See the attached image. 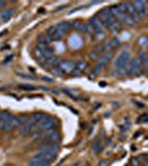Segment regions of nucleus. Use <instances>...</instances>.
<instances>
[{"mask_svg": "<svg viewBox=\"0 0 148 166\" xmlns=\"http://www.w3.org/2000/svg\"><path fill=\"white\" fill-rule=\"evenodd\" d=\"M59 66L62 71V73H72L74 66H75V63L71 60H63V61H60Z\"/></svg>", "mask_w": 148, "mask_h": 166, "instance_id": "5", "label": "nucleus"}, {"mask_svg": "<svg viewBox=\"0 0 148 166\" xmlns=\"http://www.w3.org/2000/svg\"><path fill=\"white\" fill-rule=\"evenodd\" d=\"M83 23L84 22L80 21V20H73V21H71L70 22V26H71V28H73L74 30L81 31V28H82Z\"/></svg>", "mask_w": 148, "mask_h": 166, "instance_id": "16", "label": "nucleus"}, {"mask_svg": "<svg viewBox=\"0 0 148 166\" xmlns=\"http://www.w3.org/2000/svg\"><path fill=\"white\" fill-rule=\"evenodd\" d=\"M138 43H139L140 46H146V44L148 43L147 37H145V35H141V37L138 39Z\"/></svg>", "mask_w": 148, "mask_h": 166, "instance_id": "21", "label": "nucleus"}, {"mask_svg": "<svg viewBox=\"0 0 148 166\" xmlns=\"http://www.w3.org/2000/svg\"><path fill=\"white\" fill-rule=\"evenodd\" d=\"M6 4H7V2H6V1H0V6H6Z\"/></svg>", "mask_w": 148, "mask_h": 166, "instance_id": "29", "label": "nucleus"}, {"mask_svg": "<svg viewBox=\"0 0 148 166\" xmlns=\"http://www.w3.org/2000/svg\"><path fill=\"white\" fill-rule=\"evenodd\" d=\"M55 31H56V27H55V26H52V27H49L47 29V32H45V35H49V37L51 38V37H52V35L55 33Z\"/></svg>", "mask_w": 148, "mask_h": 166, "instance_id": "19", "label": "nucleus"}, {"mask_svg": "<svg viewBox=\"0 0 148 166\" xmlns=\"http://www.w3.org/2000/svg\"><path fill=\"white\" fill-rule=\"evenodd\" d=\"M103 68H104V66H102L101 63H98V62H97V63H96V66H94V69H93V73H92V74H91V75H90L91 79H92V77H94V75H96V74H97V73H100V72H101V71H102V69H103Z\"/></svg>", "mask_w": 148, "mask_h": 166, "instance_id": "18", "label": "nucleus"}, {"mask_svg": "<svg viewBox=\"0 0 148 166\" xmlns=\"http://www.w3.org/2000/svg\"><path fill=\"white\" fill-rule=\"evenodd\" d=\"M63 92L66 93L69 97H76V91H74V90H71V89H63Z\"/></svg>", "mask_w": 148, "mask_h": 166, "instance_id": "20", "label": "nucleus"}, {"mask_svg": "<svg viewBox=\"0 0 148 166\" xmlns=\"http://www.w3.org/2000/svg\"><path fill=\"white\" fill-rule=\"evenodd\" d=\"M56 128V120L54 117H52L50 115H43V117L39 122H37L33 132L37 131H43V130H50V128ZM32 132V133H33Z\"/></svg>", "mask_w": 148, "mask_h": 166, "instance_id": "2", "label": "nucleus"}, {"mask_svg": "<svg viewBox=\"0 0 148 166\" xmlns=\"http://www.w3.org/2000/svg\"><path fill=\"white\" fill-rule=\"evenodd\" d=\"M146 72H147V75H148V70H147V71H146Z\"/></svg>", "mask_w": 148, "mask_h": 166, "instance_id": "32", "label": "nucleus"}, {"mask_svg": "<svg viewBox=\"0 0 148 166\" xmlns=\"http://www.w3.org/2000/svg\"><path fill=\"white\" fill-rule=\"evenodd\" d=\"M112 15L111 13V10H109V8H104L103 10H101V11L98 12V18H100V20H101L102 22H105L106 20L108 19V17Z\"/></svg>", "mask_w": 148, "mask_h": 166, "instance_id": "12", "label": "nucleus"}, {"mask_svg": "<svg viewBox=\"0 0 148 166\" xmlns=\"http://www.w3.org/2000/svg\"><path fill=\"white\" fill-rule=\"evenodd\" d=\"M98 106H100V103H95V105H94V108H98Z\"/></svg>", "mask_w": 148, "mask_h": 166, "instance_id": "30", "label": "nucleus"}, {"mask_svg": "<svg viewBox=\"0 0 148 166\" xmlns=\"http://www.w3.org/2000/svg\"><path fill=\"white\" fill-rule=\"evenodd\" d=\"M12 59H13V54H10L9 57H7V58H6V61H4V63H8V62H10Z\"/></svg>", "mask_w": 148, "mask_h": 166, "instance_id": "26", "label": "nucleus"}, {"mask_svg": "<svg viewBox=\"0 0 148 166\" xmlns=\"http://www.w3.org/2000/svg\"><path fill=\"white\" fill-rule=\"evenodd\" d=\"M90 57H91V59H92V60H98V54L96 53L95 51H93V52L90 54Z\"/></svg>", "mask_w": 148, "mask_h": 166, "instance_id": "25", "label": "nucleus"}, {"mask_svg": "<svg viewBox=\"0 0 148 166\" xmlns=\"http://www.w3.org/2000/svg\"><path fill=\"white\" fill-rule=\"evenodd\" d=\"M92 150H93V152L95 153V154H97L98 152L102 150L101 147V139H100V137H95V139H93V143H92Z\"/></svg>", "mask_w": 148, "mask_h": 166, "instance_id": "15", "label": "nucleus"}, {"mask_svg": "<svg viewBox=\"0 0 148 166\" xmlns=\"http://www.w3.org/2000/svg\"><path fill=\"white\" fill-rule=\"evenodd\" d=\"M146 4H148V1H147V2H146Z\"/></svg>", "mask_w": 148, "mask_h": 166, "instance_id": "33", "label": "nucleus"}, {"mask_svg": "<svg viewBox=\"0 0 148 166\" xmlns=\"http://www.w3.org/2000/svg\"><path fill=\"white\" fill-rule=\"evenodd\" d=\"M64 8H66L65 6H61L60 8H58V9H55L54 11H60V10H62V9H64Z\"/></svg>", "mask_w": 148, "mask_h": 166, "instance_id": "28", "label": "nucleus"}, {"mask_svg": "<svg viewBox=\"0 0 148 166\" xmlns=\"http://www.w3.org/2000/svg\"><path fill=\"white\" fill-rule=\"evenodd\" d=\"M17 75L23 77V79H27V80H35V77H33V75H28V74H26V73H19V72H18Z\"/></svg>", "mask_w": 148, "mask_h": 166, "instance_id": "23", "label": "nucleus"}, {"mask_svg": "<svg viewBox=\"0 0 148 166\" xmlns=\"http://www.w3.org/2000/svg\"><path fill=\"white\" fill-rule=\"evenodd\" d=\"M2 111H0V122H1V117H2Z\"/></svg>", "mask_w": 148, "mask_h": 166, "instance_id": "31", "label": "nucleus"}, {"mask_svg": "<svg viewBox=\"0 0 148 166\" xmlns=\"http://www.w3.org/2000/svg\"><path fill=\"white\" fill-rule=\"evenodd\" d=\"M132 4L137 10V12L139 13L140 18H145L146 15H147V12H146V6H147V4L145 1H139V0L138 1H133Z\"/></svg>", "mask_w": 148, "mask_h": 166, "instance_id": "8", "label": "nucleus"}, {"mask_svg": "<svg viewBox=\"0 0 148 166\" xmlns=\"http://www.w3.org/2000/svg\"><path fill=\"white\" fill-rule=\"evenodd\" d=\"M51 164L44 159H42L41 156L37 154L32 157L29 162H28V166H50Z\"/></svg>", "mask_w": 148, "mask_h": 166, "instance_id": "6", "label": "nucleus"}, {"mask_svg": "<svg viewBox=\"0 0 148 166\" xmlns=\"http://www.w3.org/2000/svg\"><path fill=\"white\" fill-rule=\"evenodd\" d=\"M86 68H87V62L84 61V60H80L75 63V66H74V70L72 71V74L74 77H78L83 73V71H85Z\"/></svg>", "mask_w": 148, "mask_h": 166, "instance_id": "7", "label": "nucleus"}, {"mask_svg": "<svg viewBox=\"0 0 148 166\" xmlns=\"http://www.w3.org/2000/svg\"><path fill=\"white\" fill-rule=\"evenodd\" d=\"M42 79H43V80H44V81H48V82H53V80H52V79H49V77H43Z\"/></svg>", "mask_w": 148, "mask_h": 166, "instance_id": "27", "label": "nucleus"}, {"mask_svg": "<svg viewBox=\"0 0 148 166\" xmlns=\"http://www.w3.org/2000/svg\"><path fill=\"white\" fill-rule=\"evenodd\" d=\"M15 12H16V10H15V9H7V10L2 11V12H1V20H2L4 22L8 21V20L12 17V15H15Z\"/></svg>", "mask_w": 148, "mask_h": 166, "instance_id": "13", "label": "nucleus"}, {"mask_svg": "<svg viewBox=\"0 0 148 166\" xmlns=\"http://www.w3.org/2000/svg\"><path fill=\"white\" fill-rule=\"evenodd\" d=\"M19 88L21 90H26V91H32V90H35V88H34V86H32V85L21 84V85H19Z\"/></svg>", "mask_w": 148, "mask_h": 166, "instance_id": "22", "label": "nucleus"}, {"mask_svg": "<svg viewBox=\"0 0 148 166\" xmlns=\"http://www.w3.org/2000/svg\"><path fill=\"white\" fill-rule=\"evenodd\" d=\"M143 71V66L138 59L133 58L129 60L128 66L125 70V75H139Z\"/></svg>", "mask_w": 148, "mask_h": 166, "instance_id": "3", "label": "nucleus"}, {"mask_svg": "<svg viewBox=\"0 0 148 166\" xmlns=\"http://www.w3.org/2000/svg\"><path fill=\"white\" fill-rule=\"evenodd\" d=\"M130 164H132L130 166H139V162H138V159H136V157H133V159H130Z\"/></svg>", "mask_w": 148, "mask_h": 166, "instance_id": "24", "label": "nucleus"}, {"mask_svg": "<svg viewBox=\"0 0 148 166\" xmlns=\"http://www.w3.org/2000/svg\"><path fill=\"white\" fill-rule=\"evenodd\" d=\"M55 27H56V30H58L61 35H64L66 32L69 31L71 26H70V22H61V23H58Z\"/></svg>", "mask_w": 148, "mask_h": 166, "instance_id": "10", "label": "nucleus"}, {"mask_svg": "<svg viewBox=\"0 0 148 166\" xmlns=\"http://www.w3.org/2000/svg\"><path fill=\"white\" fill-rule=\"evenodd\" d=\"M60 63V60L55 57H52L50 59H47V66H54L55 64H59Z\"/></svg>", "mask_w": 148, "mask_h": 166, "instance_id": "17", "label": "nucleus"}, {"mask_svg": "<svg viewBox=\"0 0 148 166\" xmlns=\"http://www.w3.org/2000/svg\"><path fill=\"white\" fill-rule=\"evenodd\" d=\"M138 60L140 61L141 66H143V69H146V71L148 70V54L145 52V51H140L139 52V58Z\"/></svg>", "mask_w": 148, "mask_h": 166, "instance_id": "11", "label": "nucleus"}, {"mask_svg": "<svg viewBox=\"0 0 148 166\" xmlns=\"http://www.w3.org/2000/svg\"><path fill=\"white\" fill-rule=\"evenodd\" d=\"M11 116H12V114L9 112L2 113V117H1V122H0V130H1V131L8 132L9 122H10Z\"/></svg>", "mask_w": 148, "mask_h": 166, "instance_id": "9", "label": "nucleus"}, {"mask_svg": "<svg viewBox=\"0 0 148 166\" xmlns=\"http://www.w3.org/2000/svg\"><path fill=\"white\" fill-rule=\"evenodd\" d=\"M112 58H113V54H112V52H108V53L103 54L101 58H98V63H101L103 66H105L106 64H107V63L112 60Z\"/></svg>", "mask_w": 148, "mask_h": 166, "instance_id": "14", "label": "nucleus"}, {"mask_svg": "<svg viewBox=\"0 0 148 166\" xmlns=\"http://www.w3.org/2000/svg\"><path fill=\"white\" fill-rule=\"evenodd\" d=\"M129 60H130V54L128 51H123L118 54L116 60L114 61V69L116 75H125V70L126 66H128Z\"/></svg>", "mask_w": 148, "mask_h": 166, "instance_id": "1", "label": "nucleus"}, {"mask_svg": "<svg viewBox=\"0 0 148 166\" xmlns=\"http://www.w3.org/2000/svg\"><path fill=\"white\" fill-rule=\"evenodd\" d=\"M35 124H37V120L34 119V116L31 115V116H28L27 121H26V123L22 125V128H21V135H28V134H30L31 132H33V128H34Z\"/></svg>", "mask_w": 148, "mask_h": 166, "instance_id": "4", "label": "nucleus"}]
</instances>
